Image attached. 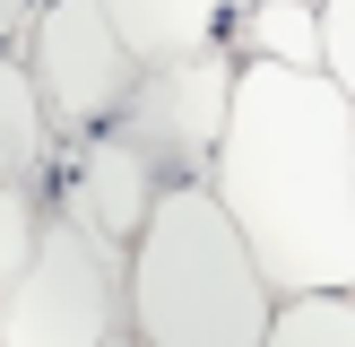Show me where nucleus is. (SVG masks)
Instances as JSON below:
<instances>
[{
    "instance_id": "obj_1",
    "label": "nucleus",
    "mask_w": 355,
    "mask_h": 347,
    "mask_svg": "<svg viewBox=\"0 0 355 347\" xmlns=\"http://www.w3.org/2000/svg\"><path fill=\"white\" fill-rule=\"evenodd\" d=\"M208 191L243 226L269 295L355 287V96L329 69L243 61Z\"/></svg>"
},
{
    "instance_id": "obj_2",
    "label": "nucleus",
    "mask_w": 355,
    "mask_h": 347,
    "mask_svg": "<svg viewBox=\"0 0 355 347\" xmlns=\"http://www.w3.org/2000/svg\"><path fill=\"white\" fill-rule=\"evenodd\" d=\"M269 278H260L243 226L208 191V174H182L148 200L130 235V339L156 347H252L269 330Z\"/></svg>"
},
{
    "instance_id": "obj_3",
    "label": "nucleus",
    "mask_w": 355,
    "mask_h": 347,
    "mask_svg": "<svg viewBox=\"0 0 355 347\" xmlns=\"http://www.w3.org/2000/svg\"><path fill=\"white\" fill-rule=\"evenodd\" d=\"M113 347L130 339V243L44 200L17 278L0 287V347Z\"/></svg>"
},
{
    "instance_id": "obj_4",
    "label": "nucleus",
    "mask_w": 355,
    "mask_h": 347,
    "mask_svg": "<svg viewBox=\"0 0 355 347\" xmlns=\"http://www.w3.org/2000/svg\"><path fill=\"white\" fill-rule=\"evenodd\" d=\"M17 61L35 78V104H44L52 139H78L96 121H113L121 96H130V78H139V52L121 44L104 0H44Z\"/></svg>"
},
{
    "instance_id": "obj_5",
    "label": "nucleus",
    "mask_w": 355,
    "mask_h": 347,
    "mask_svg": "<svg viewBox=\"0 0 355 347\" xmlns=\"http://www.w3.org/2000/svg\"><path fill=\"white\" fill-rule=\"evenodd\" d=\"M225 96H234V52L200 44V52H173V61H139L113 121L139 139V156L165 183H182V174H208V148L225 130Z\"/></svg>"
},
{
    "instance_id": "obj_6",
    "label": "nucleus",
    "mask_w": 355,
    "mask_h": 347,
    "mask_svg": "<svg viewBox=\"0 0 355 347\" xmlns=\"http://www.w3.org/2000/svg\"><path fill=\"white\" fill-rule=\"evenodd\" d=\"M156 191H165V174H156L148 156H139V139L121 130V121H96V130H78V139H69V156L52 165L44 200H61L69 217H87L96 235L130 243Z\"/></svg>"
},
{
    "instance_id": "obj_7",
    "label": "nucleus",
    "mask_w": 355,
    "mask_h": 347,
    "mask_svg": "<svg viewBox=\"0 0 355 347\" xmlns=\"http://www.w3.org/2000/svg\"><path fill=\"white\" fill-rule=\"evenodd\" d=\"M104 17L121 26V44H130L139 61H173V52L225 44L234 0H104Z\"/></svg>"
},
{
    "instance_id": "obj_8",
    "label": "nucleus",
    "mask_w": 355,
    "mask_h": 347,
    "mask_svg": "<svg viewBox=\"0 0 355 347\" xmlns=\"http://www.w3.org/2000/svg\"><path fill=\"white\" fill-rule=\"evenodd\" d=\"M260 339H277V347H355V287H295V295H277Z\"/></svg>"
},
{
    "instance_id": "obj_9",
    "label": "nucleus",
    "mask_w": 355,
    "mask_h": 347,
    "mask_svg": "<svg viewBox=\"0 0 355 347\" xmlns=\"http://www.w3.org/2000/svg\"><path fill=\"white\" fill-rule=\"evenodd\" d=\"M44 183H52L44 156H26V148H9V139H0V287L17 278V260H26V243H35Z\"/></svg>"
},
{
    "instance_id": "obj_10",
    "label": "nucleus",
    "mask_w": 355,
    "mask_h": 347,
    "mask_svg": "<svg viewBox=\"0 0 355 347\" xmlns=\"http://www.w3.org/2000/svg\"><path fill=\"white\" fill-rule=\"evenodd\" d=\"M243 44H252V61L321 69V0H252V17H243Z\"/></svg>"
},
{
    "instance_id": "obj_11",
    "label": "nucleus",
    "mask_w": 355,
    "mask_h": 347,
    "mask_svg": "<svg viewBox=\"0 0 355 347\" xmlns=\"http://www.w3.org/2000/svg\"><path fill=\"white\" fill-rule=\"evenodd\" d=\"M321 69L355 96V0H321Z\"/></svg>"
},
{
    "instance_id": "obj_12",
    "label": "nucleus",
    "mask_w": 355,
    "mask_h": 347,
    "mask_svg": "<svg viewBox=\"0 0 355 347\" xmlns=\"http://www.w3.org/2000/svg\"><path fill=\"white\" fill-rule=\"evenodd\" d=\"M17 26H26V0H0V44H9Z\"/></svg>"
}]
</instances>
